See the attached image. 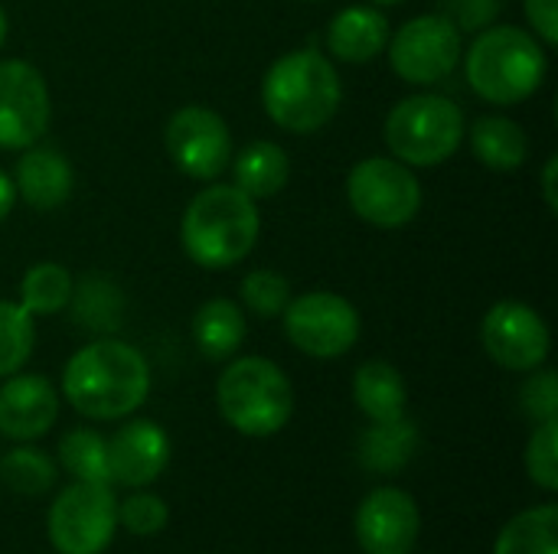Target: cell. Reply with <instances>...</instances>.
I'll return each mask as SVG.
<instances>
[{
    "mask_svg": "<svg viewBox=\"0 0 558 554\" xmlns=\"http://www.w3.org/2000/svg\"><path fill=\"white\" fill-rule=\"evenodd\" d=\"M262 216L252 196L235 183L199 189L180 222V245L203 271H226L245 261L258 242Z\"/></svg>",
    "mask_w": 558,
    "mask_h": 554,
    "instance_id": "cell-2",
    "label": "cell"
},
{
    "mask_svg": "<svg viewBox=\"0 0 558 554\" xmlns=\"http://www.w3.org/2000/svg\"><path fill=\"white\" fill-rule=\"evenodd\" d=\"M216 405L239 434L271 438L294 415V389L271 359L242 356L222 369L216 382Z\"/></svg>",
    "mask_w": 558,
    "mask_h": 554,
    "instance_id": "cell-5",
    "label": "cell"
},
{
    "mask_svg": "<svg viewBox=\"0 0 558 554\" xmlns=\"http://www.w3.org/2000/svg\"><path fill=\"white\" fill-rule=\"evenodd\" d=\"M232 173H235V186L245 196H252L255 202L271 199L291 180V157L275 140H255V144H248V147H242L235 153Z\"/></svg>",
    "mask_w": 558,
    "mask_h": 554,
    "instance_id": "cell-20",
    "label": "cell"
},
{
    "mask_svg": "<svg viewBox=\"0 0 558 554\" xmlns=\"http://www.w3.org/2000/svg\"><path fill=\"white\" fill-rule=\"evenodd\" d=\"M304 3H317V0H304Z\"/></svg>",
    "mask_w": 558,
    "mask_h": 554,
    "instance_id": "cell-40",
    "label": "cell"
},
{
    "mask_svg": "<svg viewBox=\"0 0 558 554\" xmlns=\"http://www.w3.org/2000/svg\"><path fill=\"white\" fill-rule=\"evenodd\" d=\"M56 460L36 447H13L0 457V483L20 496H46L56 487Z\"/></svg>",
    "mask_w": 558,
    "mask_h": 554,
    "instance_id": "cell-26",
    "label": "cell"
},
{
    "mask_svg": "<svg viewBox=\"0 0 558 554\" xmlns=\"http://www.w3.org/2000/svg\"><path fill=\"white\" fill-rule=\"evenodd\" d=\"M556 173H558V157H549V160H546V170H543V199H546V206H549L553 212L558 209Z\"/></svg>",
    "mask_w": 558,
    "mask_h": 554,
    "instance_id": "cell-36",
    "label": "cell"
},
{
    "mask_svg": "<svg viewBox=\"0 0 558 554\" xmlns=\"http://www.w3.org/2000/svg\"><path fill=\"white\" fill-rule=\"evenodd\" d=\"M72 300L78 323L88 330H111L121 320V294L105 278H85L78 287H72Z\"/></svg>",
    "mask_w": 558,
    "mask_h": 554,
    "instance_id": "cell-29",
    "label": "cell"
},
{
    "mask_svg": "<svg viewBox=\"0 0 558 554\" xmlns=\"http://www.w3.org/2000/svg\"><path fill=\"white\" fill-rule=\"evenodd\" d=\"M481 343L487 356L510 372H533L549 359L553 336L539 310L520 300H500L481 323Z\"/></svg>",
    "mask_w": 558,
    "mask_h": 554,
    "instance_id": "cell-13",
    "label": "cell"
},
{
    "mask_svg": "<svg viewBox=\"0 0 558 554\" xmlns=\"http://www.w3.org/2000/svg\"><path fill=\"white\" fill-rule=\"evenodd\" d=\"M163 147L180 173L190 180H216L232 160V134L219 111L206 104H183L163 127Z\"/></svg>",
    "mask_w": 558,
    "mask_h": 554,
    "instance_id": "cell-11",
    "label": "cell"
},
{
    "mask_svg": "<svg viewBox=\"0 0 558 554\" xmlns=\"http://www.w3.org/2000/svg\"><path fill=\"white\" fill-rule=\"evenodd\" d=\"M245 313L235 300H226V297H213L206 300L196 317H193V340H196V349L213 359V362H222L229 356L239 353V346L245 343Z\"/></svg>",
    "mask_w": 558,
    "mask_h": 554,
    "instance_id": "cell-22",
    "label": "cell"
},
{
    "mask_svg": "<svg viewBox=\"0 0 558 554\" xmlns=\"http://www.w3.org/2000/svg\"><path fill=\"white\" fill-rule=\"evenodd\" d=\"M353 398H356V408L369 421H396V418L405 415L409 389H405L402 372L392 362L373 359V362H363L356 369Z\"/></svg>",
    "mask_w": 558,
    "mask_h": 554,
    "instance_id": "cell-21",
    "label": "cell"
},
{
    "mask_svg": "<svg viewBox=\"0 0 558 554\" xmlns=\"http://www.w3.org/2000/svg\"><path fill=\"white\" fill-rule=\"evenodd\" d=\"M422 516L405 490L379 487L356 509V542L366 554H412Z\"/></svg>",
    "mask_w": 558,
    "mask_h": 554,
    "instance_id": "cell-14",
    "label": "cell"
},
{
    "mask_svg": "<svg viewBox=\"0 0 558 554\" xmlns=\"http://www.w3.org/2000/svg\"><path fill=\"white\" fill-rule=\"evenodd\" d=\"M464 111L445 95H409L386 118V144L405 167H441L464 140Z\"/></svg>",
    "mask_w": 558,
    "mask_h": 554,
    "instance_id": "cell-6",
    "label": "cell"
},
{
    "mask_svg": "<svg viewBox=\"0 0 558 554\" xmlns=\"http://www.w3.org/2000/svg\"><path fill=\"white\" fill-rule=\"evenodd\" d=\"M520 405L523 411L543 424V421H558V379L553 369L536 372L523 389H520Z\"/></svg>",
    "mask_w": 558,
    "mask_h": 554,
    "instance_id": "cell-33",
    "label": "cell"
},
{
    "mask_svg": "<svg viewBox=\"0 0 558 554\" xmlns=\"http://www.w3.org/2000/svg\"><path fill=\"white\" fill-rule=\"evenodd\" d=\"M369 3H376V7H396V3H402V0H369Z\"/></svg>",
    "mask_w": 558,
    "mask_h": 554,
    "instance_id": "cell-39",
    "label": "cell"
},
{
    "mask_svg": "<svg viewBox=\"0 0 558 554\" xmlns=\"http://www.w3.org/2000/svg\"><path fill=\"white\" fill-rule=\"evenodd\" d=\"M170 519V509L154 493H134L124 503H118V522L131 535H157Z\"/></svg>",
    "mask_w": 558,
    "mask_h": 554,
    "instance_id": "cell-32",
    "label": "cell"
},
{
    "mask_svg": "<svg viewBox=\"0 0 558 554\" xmlns=\"http://www.w3.org/2000/svg\"><path fill=\"white\" fill-rule=\"evenodd\" d=\"M418 447V428L402 415L396 421H373V428L360 441V460L366 470L396 473L402 470Z\"/></svg>",
    "mask_w": 558,
    "mask_h": 554,
    "instance_id": "cell-23",
    "label": "cell"
},
{
    "mask_svg": "<svg viewBox=\"0 0 558 554\" xmlns=\"http://www.w3.org/2000/svg\"><path fill=\"white\" fill-rule=\"evenodd\" d=\"M353 212L376 229H402L422 209V183L396 157H363L347 176Z\"/></svg>",
    "mask_w": 558,
    "mask_h": 554,
    "instance_id": "cell-7",
    "label": "cell"
},
{
    "mask_svg": "<svg viewBox=\"0 0 558 554\" xmlns=\"http://www.w3.org/2000/svg\"><path fill=\"white\" fill-rule=\"evenodd\" d=\"M445 16L458 26V33H481L494 26L500 3L497 0H445Z\"/></svg>",
    "mask_w": 558,
    "mask_h": 554,
    "instance_id": "cell-34",
    "label": "cell"
},
{
    "mask_svg": "<svg viewBox=\"0 0 558 554\" xmlns=\"http://www.w3.org/2000/svg\"><path fill=\"white\" fill-rule=\"evenodd\" d=\"M7 13H3V7H0V46H3V39H7Z\"/></svg>",
    "mask_w": 558,
    "mask_h": 554,
    "instance_id": "cell-38",
    "label": "cell"
},
{
    "mask_svg": "<svg viewBox=\"0 0 558 554\" xmlns=\"http://www.w3.org/2000/svg\"><path fill=\"white\" fill-rule=\"evenodd\" d=\"M13 186H16V196L26 206L39 209V212H52L72 196L75 173H72V163H69L65 153L33 144L16 160Z\"/></svg>",
    "mask_w": 558,
    "mask_h": 554,
    "instance_id": "cell-17",
    "label": "cell"
},
{
    "mask_svg": "<svg viewBox=\"0 0 558 554\" xmlns=\"http://www.w3.org/2000/svg\"><path fill=\"white\" fill-rule=\"evenodd\" d=\"M281 317L291 346L314 359H337L360 340L356 307L333 291H307L291 297Z\"/></svg>",
    "mask_w": 558,
    "mask_h": 554,
    "instance_id": "cell-10",
    "label": "cell"
},
{
    "mask_svg": "<svg viewBox=\"0 0 558 554\" xmlns=\"http://www.w3.org/2000/svg\"><path fill=\"white\" fill-rule=\"evenodd\" d=\"M72 274L56 261H39L26 268L20 281V307L33 317H52L72 304Z\"/></svg>",
    "mask_w": 558,
    "mask_h": 554,
    "instance_id": "cell-25",
    "label": "cell"
},
{
    "mask_svg": "<svg viewBox=\"0 0 558 554\" xmlns=\"http://www.w3.org/2000/svg\"><path fill=\"white\" fill-rule=\"evenodd\" d=\"M343 85L333 62L317 49H294L271 62L262 78V104L265 114L291 131L314 134L320 131L340 108Z\"/></svg>",
    "mask_w": 558,
    "mask_h": 554,
    "instance_id": "cell-3",
    "label": "cell"
},
{
    "mask_svg": "<svg viewBox=\"0 0 558 554\" xmlns=\"http://www.w3.org/2000/svg\"><path fill=\"white\" fill-rule=\"evenodd\" d=\"M59 460L78 483H111L108 441L98 431L75 428L59 441Z\"/></svg>",
    "mask_w": 558,
    "mask_h": 554,
    "instance_id": "cell-27",
    "label": "cell"
},
{
    "mask_svg": "<svg viewBox=\"0 0 558 554\" xmlns=\"http://www.w3.org/2000/svg\"><path fill=\"white\" fill-rule=\"evenodd\" d=\"M464 72L471 88L490 104H520L539 91L549 72L546 46L520 26H487L474 36Z\"/></svg>",
    "mask_w": 558,
    "mask_h": 554,
    "instance_id": "cell-4",
    "label": "cell"
},
{
    "mask_svg": "<svg viewBox=\"0 0 558 554\" xmlns=\"http://www.w3.org/2000/svg\"><path fill=\"white\" fill-rule=\"evenodd\" d=\"M494 554H558V506H533L513 516L500 535Z\"/></svg>",
    "mask_w": 558,
    "mask_h": 554,
    "instance_id": "cell-24",
    "label": "cell"
},
{
    "mask_svg": "<svg viewBox=\"0 0 558 554\" xmlns=\"http://www.w3.org/2000/svg\"><path fill=\"white\" fill-rule=\"evenodd\" d=\"M526 473L530 480L546 490V493H556L558 490V421H543L530 444H526Z\"/></svg>",
    "mask_w": 558,
    "mask_h": 554,
    "instance_id": "cell-31",
    "label": "cell"
},
{
    "mask_svg": "<svg viewBox=\"0 0 558 554\" xmlns=\"http://www.w3.org/2000/svg\"><path fill=\"white\" fill-rule=\"evenodd\" d=\"M13 202H16V186H13V180L0 170V222L13 212Z\"/></svg>",
    "mask_w": 558,
    "mask_h": 554,
    "instance_id": "cell-37",
    "label": "cell"
},
{
    "mask_svg": "<svg viewBox=\"0 0 558 554\" xmlns=\"http://www.w3.org/2000/svg\"><path fill=\"white\" fill-rule=\"evenodd\" d=\"M69 405L92 421H118L134 415L150 392V366L141 349L121 340L85 343L62 372Z\"/></svg>",
    "mask_w": 558,
    "mask_h": 554,
    "instance_id": "cell-1",
    "label": "cell"
},
{
    "mask_svg": "<svg viewBox=\"0 0 558 554\" xmlns=\"http://www.w3.org/2000/svg\"><path fill=\"white\" fill-rule=\"evenodd\" d=\"M59 418V392L46 376H7L0 385V434L10 441H36Z\"/></svg>",
    "mask_w": 558,
    "mask_h": 554,
    "instance_id": "cell-16",
    "label": "cell"
},
{
    "mask_svg": "<svg viewBox=\"0 0 558 554\" xmlns=\"http://www.w3.org/2000/svg\"><path fill=\"white\" fill-rule=\"evenodd\" d=\"M170 464V438L160 424L134 418L108 441V470L121 487H150Z\"/></svg>",
    "mask_w": 558,
    "mask_h": 554,
    "instance_id": "cell-15",
    "label": "cell"
},
{
    "mask_svg": "<svg viewBox=\"0 0 558 554\" xmlns=\"http://www.w3.org/2000/svg\"><path fill=\"white\" fill-rule=\"evenodd\" d=\"M36 346L33 313H26L13 300H0V379L20 372Z\"/></svg>",
    "mask_w": 558,
    "mask_h": 554,
    "instance_id": "cell-28",
    "label": "cell"
},
{
    "mask_svg": "<svg viewBox=\"0 0 558 554\" xmlns=\"http://www.w3.org/2000/svg\"><path fill=\"white\" fill-rule=\"evenodd\" d=\"M464 137L471 140L474 157L484 167L500 170V173L520 170L526 163V157H530V137H526V131L513 118H504V114L477 118L471 124V131H464Z\"/></svg>",
    "mask_w": 558,
    "mask_h": 554,
    "instance_id": "cell-19",
    "label": "cell"
},
{
    "mask_svg": "<svg viewBox=\"0 0 558 554\" xmlns=\"http://www.w3.org/2000/svg\"><path fill=\"white\" fill-rule=\"evenodd\" d=\"M52 118L46 78L23 59L0 62V150L33 147Z\"/></svg>",
    "mask_w": 558,
    "mask_h": 554,
    "instance_id": "cell-12",
    "label": "cell"
},
{
    "mask_svg": "<svg viewBox=\"0 0 558 554\" xmlns=\"http://www.w3.org/2000/svg\"><path fill=\"white\" fill-rule=\"evenodd\" d=\"M389 42V20L376 7H347L327 26V49L333 59L363 65L373 62Z\"/></svg>",
    "mask_w": 558,
    "mask_h": 554,
    "instance_id": "cell-18",
    "label": "cell"
},
{
    "mask_svg": "<svg viewBox=\"0 0 558 554\" xmlns=\"http://www.w3.org/2000/svg\"><path fill=\"white\" fill-rule=\"evenodd\" d=\"M392 72L409 85H438L461 62V33L445 13H422L386 42Z\"/></svg>",
    "mask_w": 558,
    "mask_h": 554,
    "instance_id": "cell-9",
    "label": "cell"
},
{
    "mask_svg": "<svg viewBox=\"0 0 558 554\" xmlns=\"http://www.w3.org/2000/svg\"><path fill=\"white\" fill-rule=\"evenodd\" d=\"M239 297L242 304L262 317V320H271V317H281L284 307L291 304V281L278 271H268V268H258V271H248L239 284Z\"/></svg>",
    "mask_w": 558,
    "mask_h": 554,
    "instance_id": "cell-30",
    "label": "cell"
},
{
    "mask_svg": "<svg viewBox=\"0 0 558 554\" xmlns=\"http://www.w3.org/2000/svg\"><path fill=\"white\" fill-rule=\"evenodd\" d=\"M533 36L546 46L558 42V0H523Z\"/></svg>",
    "mask_w": 558,
    "mask_h": 554,
    "instance_id": "cell-35",
    "label": "cell"
},
{
    "mask_svg": "<svg viewBox=\"0 0 558 554\" xmlns=\"http://www.w3.org/2000/svg\"><path fill=\"white\" fill-rule=\"evenodd\" d=\"M118 526V500L108 483H72L49 509V542L59 554H101Z\"/></svg>",
    "mask_w": 558,
    "mask_h": 554,
    "instance_id": "cell-8",
    "label": "cell"
}]
</instances>
